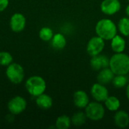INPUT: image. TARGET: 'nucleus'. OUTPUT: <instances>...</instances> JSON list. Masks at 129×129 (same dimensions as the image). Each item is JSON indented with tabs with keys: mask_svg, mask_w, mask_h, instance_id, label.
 Here are the masks:
<instances>
[{
	"mask_svg": "<svg viewBox=\"0 0 129 129\" xmlns=\"http://www.w3.org/2000/svg\"><path fill=\"white\" fill-rule=\"evenodd\" d=\"M91 94L96 101L104 102L105 100L109 97V91L104 84L97 82L91 86Z\"/></svg>",
	"mask_w": 129,
	"mask_h": 129,
	"instance_id": "nucleus-9",
	"label": "nucleus"
},
{
	"mask_svg": "<svg viewBox=\"0 0 129 129\" xmlns=\"http://www.w3.org/2000/svg\"><path fill=\"white\" fill-rule=\"evenodd\" d=\"M105 47V40L98 36L91 38L87 44L86 50L88 54L91 56H95L101 54Z\"/></svg>",
	"mask_w": 129,
	"mask_h": 129,
	"instance_id": "nucleus-6",
	"label": "nucleus"
},
{
	"mask_svg": "<svg viewBox=\"0 0 129 129\" xmlns=\"http://www.w3.org/2000/svg\"><path fill=\"white\" fill-rule=\"evenodd\" d=\"M9 5V0H0V12L5 11Z\"/></svg>",
	"mask_w": 129,
	"mask_h": 129,
	"instance_id": "nucleus-25",
	"label": "nucleus"
},
{
	"mask_svg": "<svg viewBox=\"0 0 129 129\" xmlns=\"http://www.w3.org/2000/svg\"><path fill=\"white\" fill-rule=\"evenodd\" d=\"M116 125L121 128H125L129 125V115L125 110H117L114 116Z\"/></svg>",
	"mask_w": 129,
	"mask_h": 129,
	"instance_id": "nucleus-14",
	"label": "nucleus"
},
{
	"mask_svg": "<svg viewBox=\"0 0 129 129\" xmlns=\"http://www.w3.org/2000/svg\"><path fill=\"white\" fill-rule=\"evenodd\" d=\"M72 124L71 119L67 115H61L57 117L55 122V126L58 129H67Z\"/></svg>",
	"mask_w": 129,
	"mask_h": 129,
	"instance_id": "nucleus-19",
	"label": "nucleus"
},
{
	"mask_svg": "<svg viewBox=\"0 0 129 129\" xmlns=\"http://www.w3.org/2000/svg\"><path fill=\"white\" fill-rule=\"evenodd\" d=\"M106 108L110 111L119 110L121 103L118 98L115 96H109L104 101Z\"/></svg>",
	"mask_w": 129,
	"mask_h": 129,
	"instance_id": "nucleus-18",
	"label": "nucleus"
},
{
	"mask_svg": "<svg viewBox=\"0 0 129 129\" xmlns=\"http://www.w3.org/2000/svg\"><path fill=\"white\" fill-rule=\"evenodd\" d=\"M109 67L115 75H127L129 73V55L123 52L115 53L110 58Z\"/></svg>",
	"mask_w": 129,
	"mask_h": 129,
	"instance_id": "nucleus-1",
	"label": "nucleus"
},
{
	"mask_svg": "<svg viewBox=\"0 0 129 129\" xmlns=\"http://www.w3.org/2000/svg\"><path fill=\"white\" fill-rule=\"evenodd\" d=\"M36 104L42 110H48L53 105V100L51 96L43 93L36 97Z\"/></svg>",
	"mask_w": 129,
	"mask_h": 129,
	"instance_id": "nucleus-16",
	"label": "nucleus"
},
{
	"mask_svg": "<svg viewBox=\"0 0 129 129\" xmlns=\"http://www.w3.org/2000/svg\"><path fill=\"white\" fill-rule=\"evenodd\" d=\"M87 116L85 113L83 112H78L73 114V116L71 118L72 124L75 126H81L83 125L87 120Z\"/></svg>",
	"mask_w": 129,
	"mask_h": 129,
	"instance_id": "nucleus-21",
	"label": "nucleus"
},
{
	"mask_svg": "<svg viewBox=\"0 0 129 129\" xmlns=\"http://www.w3.org/2000/svg\"><path fill=\"white\" fill-rule=\"evenodd\" d=\"M26 24V20L25 16L21 13H14L10 19L9 26L11 29L14 33L22 32Z\"/></svg>",
	"mask_w": 129,
	"mask_h": 129,
	"instance_id": "nucleus-8",
	"label": "nucleus"
},
{
	"mask_svg": "<svg viewBox=\"0 0 129 129\" xmlns=\"http://www.w3.org/2000/svg\"><path fill=\"white\" fill-rule=\"evenodd\" d=\"M117 26L109 18H103L100 20L95 26V33L105 41L111 40L117 34Z\"/></svg>",
	"mask_w": 129,
	"mask_h": 129,
	"instance_id": "nucleus-2",
	"label": "nucleus"
},
{
	"mask_svg": "<svg viewBox=\"0 0 129 129\" xmlns=\"http://www.w3.org/2000/svg\"><path fill=\"white\" fill-rule=\"evenodd\" d=\"M54 32L51 28L48 26H44L42 27L39 32V36L40 39H42L44 42H49L51 40V39L54 36Z\"/></svg>",
	"mask_w": 129,
	"mask_h": 129,
	"instance_id": "nucleus-22",
	"label": "nucleus"
},
{
	"mask_svg": "<svg viewBox=\"0 0 129 129\" xmlns=\"http://www.w3.org/2000/svg\"><path fill=\"white\" fill-rule=\"evenodd\" d=\"M117 29L122 36H129V17H125L121 18L118 22Z\"/></svg>",
	"mask_w": 129,
	"mask_h": 129,
	"instance_id": "nucleus-20",
	"label": "nucleus"
},
{
	"mask_svg": "<svg viewBox=\"0 0 129 129\" xmlns=\"http://www.w3.org/2000/svg\"><path fill=\"white\" fill-rule=\"evenodd\" d=\"M110 41H111V48L113 51V52L121 53L125 51L126 46V42L122 36L116 34Z\"/></svg>",
	"mask_w": 129,
	"mask_h": 129,
	"instance_id": "nucleus-15",
	"label": "nucleus"
},
{
	"mask_svg": "<svg viewBox=\"0 0 129 129\" xmlns=\"http://www.w3.org/2000/svg\"><path fill=\"white\" fill-rule=\"evenodd\" d=\"M85 113L87 118L92 121L101 120L105 116V107L101 102H89L85 108Z\"/></svg>",
	"mask_w": 129,
	"mask_h": 129,
	"instance_id": "nucleus-5",
	"label": "nucleus"
},
{
	"mask_svg": "<svg viewBox=\"0 0 129 129\" xmlns=\"http://www.w3.org/2000/svg\"><path fill=\"white\" fill-rule=\"evenodd\" d=\"M126 97H127V98L128 99L129 101V84L127 85V87H126Z\"/></svg>",
	"mask_w": 129,
	"mask_h": 129,
	"instance_id": "nucleus-26",
	"label": "nucleus"
},
{
	"mask_svg": "<svg viewBox=\"0 0 129 129\" xmlns=\"http://www.w3.org/2000/svg\"><path fill=\"white\" fill-rule=\"evenodd\" d=\"M121 9L119 0H103L101 4V11L108 16H112L119 12Z\"/></svg>",
	"mask_w": 129,
	"mask_h": 129,
	"instance_id": "nucleus-10",
	"label": "nucleus"
},
{
	"mask_svg": "<svg viewBox=\"0 0 129 129\" xmlns=\"http://www.w3.org/2000/svg\"><path fill=\"white\" fill-rule=\"evenodd\" d=\"M13 62L12 55L8 51H0V65L8 67Z\"/></svg>",
	"mask_w": 129,
	"mask_h": 129,
	"instance_id": "nucleus-24",
	"label": "nucleus"
},
{
	"mask_svg": "<svg viewBox=\"0 0 129 129\" xmlns=\"http://www.w3.org/2000/svg\"><path fill=\"white\" fill-rule=\"evenodd\" d=\"M112 83L113 86L116 88H122L127 85L128 79L125 75H115Z\"/></svg>",
	"mask_w": 129,
	"mask_h": 129,
	"instance_id": "nucleus-23",
	"label": "nucleus"
},
{
	"mask_svg": "<svg viewBox=\"0 0 129 129\" xmlns=\"http://www.w3.org/2000/svg\"><path fill=\"white\" fill-rule=\"evenodd\" d=\"M73 103L74 105L79 108H85L89 103V98L87 93L82 90H78L73 94Z\"/></svg>",
	"mask_w": 129,
	"mask_h": 129,
	"instance_id": "nucleus-12",
	"label": "nucleus"
},
{
	"mask_svg": "<svg viewBox=\"0 0 129 129\" xmlns=\"http://www.w3.org/2000/svg\"><path fill=\"white\" fill-rule=\"evenodd\" d=\"M5 75L8 79L13 84H20L24 79V70L23 67L17 63H11L5 70Z\"/></svg>",
	"mask_w": 129,
	"mask_h": 129,
	"instance_id": "nucleus-4",
	"label": "nucleus"
},
{
	"mask_svg": "<svg viewBox=\"0 0 129 129\" xmlns=\"http://www.w3.org/2000/svg\"><path fill=\"white\" fill-rule=\"evenodd\" d=\"M110 58L104 54H98L91 57L90 60V66L92 70L95 71H99L103 68L109 67Z\"/></svg>",
	"mask_w": 129,
	"mask_h": 129,
	"instance_id": "nucleus-11",
	"label": "nucleus"
},
{
	"mask_svg": "<svg viewBox=\"0 0 129 129\" xmlns=\"http://www.w3.org/2000/svg\"><path fill=\"white\" fill-rule=\"evenodd\" d=\"M128 37H129V36H128Z\"/></svg>",
	"mask_w": 129,
	"mask_h": 129,
	"instance_id": "nucleus-29",
	"label": "nucleus"
},
{
	"mask_svg": "<svg viewBox=\"0 0 129 129\" xmlns=\"http://www.w3.org/2000/svg\"><path fill=\"white\" fill-rule=\"evenodd\" d=\"M26 106L27 103L24 98L15 96L8 101V110L12 115H19L26 110Z\"/></svg>",
	"mask_w": 129,
	"mask_h": 129,
	"instance_id": "nucleus-7",
	"label": "nucleus"
},
{
	"mask_svg": "<svg viewBox=\"0 0 129 129\" xmlns=\"http://www.w3.org/2000/svg\"><path fill=\"white\" fill-rule=\"evenodd\" d=\"M25 87L30 95L36 98L45 93L46 90V82L42 77L39 76H33L27 79L25 82Z\"/></svg>",
	"mask_w": 129,
	"mask_h": 129,
	"instance_id": "nucleus-3",
	"label": "nucleus"
},
{
	"mask_svg": "<svg viewBox=\"0 0 129 129\" xmlns=\"http://www.w3.org/2000/svg\"><path fill=\"white\" fill-rule=\"evenodd\" d=\"M128 2H129V0H128Z\"/></svg>",
	"mask_w": 129,
	"mask_h": 129,
	"instance_id": "nucleus-28",
	"label": "nucleus"
},
{
	"mask_svg": "<svg viewBox=\"0 0 129 129\" xmlns=\"http://www.w3.org/2000/svg\"><path fill=\"white\" fill-rule=\"evenodd\" d=\"M125 14H126V16L129 17V4L125 8Z\"/></svg>",
	"mask_w": 129,
	"mask_h": 129,
	"instance_id": "nucleus-27",
	"label": "nucleus"
},
{
	"mask_svg": "<svg viewBox=\"0 0 129 129\" xmlns=\"http://www.w3.org/2000/svg\"><path fill=\"white\" fill-rule=\"evenodd\" d=\"M51 46L56 50H62L66 47L67 39L62 33H56L51 40Z\"/></svg>",
	"mask_w": 129,
	"mask_h": 129,
	"instance_id": "nucleus-17",
	"label": "nucleus"
},
{
	"mask_svg": "<svg viewBox=\"0 0 129 129\" xmlns=\"http://www.w3.org/2000/svg\"><path fill=\"white\" fill-rule=\"evenodd\" d=\"M98 72L99 73L97 76L98 82L104 85L109 84L110 82H111L115 76L114 73L112 71V70L110 67L103 68Z\"/></svg>",
	"mask_w": 129,
	"mask_h": 129,
	"instance_id": "nucleus-13",
	"label": "nucleus"
}]
</instances>
